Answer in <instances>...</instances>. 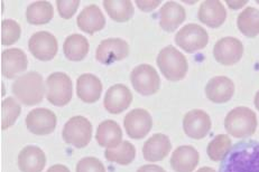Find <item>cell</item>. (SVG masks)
I'll use <instances>...</instances> for the list:
<instances>
[{
    "label": "cell",
    "mask_w": 259,
    "mask_h": 172,
    "mask_svg": "<svg viewBox=\"0 0 259 172\" xmlns=\"http://www.w3.org/2000/svg\"><path fill=\"white\" fill-rule=\"evenodd\" d=\"M238 28L241 33L249 38H255L259 35V10L248 7L238 16Z\"/></svg>",
    "instance_id": "4316f807"
},
{
    "label": "cell",
    "mask_w": 259,
    "mask_h": 172,
    "mask_svg": "<svg viewBox=\"0 0 259 172\" xmlns=\"http://www.w3.org/2000/svg\"><path fill=\"white\" fill-rule=\"evenodd\" d=\"M159 26L165 31L172 33L179 28L180 25L184 23L186 13L183 6L175 2H168L160 8L159 12Z\"/></svg>",
    "instance_id": "7402d4cb"
},
{
    "label": "cell",
    "mask_w": 259,
    "mask_h": 172,
    "mask_svg": "<svg viewBox=\"0 0 259 172\" xmlns=\"http://www.w3.org/2000/svg\"><path fill=\"white\" fill-rule=\"evenodd\" d=\"M105 156L110 162L128 165L133 162L136 156V148L128 141H123L116 149H107L105 151Z\"/></svg>",
    "instance_id": "f1b7e54d"
},
{
    "label": "cell",
    "mask_w": 259,
    "mask_h": 172,
    "mask_svg": "<svg viewBox=\"0 0 259 172\" xmlns=\"http://www.w3.org/2000/svg\"><path fill=\"white\" fill-rule=\"evenodd\" d=\"M76 24L77 27L82 31L89 35H93L97 31L103 29L106 25V18L99 7L96 6V5H90L77 16Z\"/></svg>",
    "instance_id": "44dd1931"
},
{
    "label": "cell",
    "mask_w": 259,
    "mask_h": 172,
    "mask_svg": "<svg viewBox=\"0 0 259 172\" xmlns=\"http://www.w3.org/2000/svg\"><path fill=\"white\" fill-rule=\"evenodd\" d=\"M157 65L164 77L170 82L183 80L189 69L186 57L173 46L165 47L159 51Z\"/></svg>",
    "instance_id": "3957f363"
},
{
    "label": "cell",
    "mask_w": 259,
    "mask_h": 172,
    "mask_svg": "<svg viewBox=\"0 0 259 172\" xmlns=\"http://www.w3.org/2000/svg\"><path fill=\"white\" fill-rule=\"evenodd\" d=\"M46 97L55 106H64L71 102L73 87L70 76L65 73L55 72L46 80Z\"/></svg>",
    "instance_id": "277c9868"
},
{
    "label": "cell",
    "mask_w": 259,
    "mask_h": 172,
    "mask_svg": "<svg viewBox=\"0 0 259 172\" xmlns=\"http://www.w3.org/2000/svg\"><path fill=\"white\" fill-rule=\"evenodd\" d=\"M22 107L13 97H7L2 102V129L7 130L13 127L20 116Z\"/></svg>",
    "instance_id": "4dcf8cb0"
},
{
    "label": "cell",
    "mask_w": 259,
    "mask_h": 172,
    "mask_svg": "<svg viewBox=\"0 0 259 172\" xmlns=\"http://www.w3.org/2000/svg\"><path fill=\"white\" fill-rule=\"evenodd\" d=\"M226 3H227L228 6H229L230 8H232V9H239V8L245 6V5L248 2H246V0H243V2H230V0H227Z\"/></svg>",
    "instance_id": "74e56055"
},
{
    "label": "cell",
    "mask_w": 259,
    "mask_h": 172,
    "mask_svg": "<svg viewBox=\"0 0 259 172\" xmlns=\"http://www.w3.org/2000/svg\"><path fill=\"white\" fill-rule=\"evenodd\" d=\"M20 26L13 19H4L2 22V44L4 46L14 45L20 37Z\"/></svg>",
    "instance_id": "1f68e13d"
},
{
    "label": "cell",
    "mask_w": 259,
    "mask_h": 172,
    "mask_svg": "<svg viewBox=\"0 0 259 172\" xmlns=\"http://www.w3.org/2000/svg\"><path fill=\"white\" fill-rule=\"evenodd\" d=\"M45 86L43 77L37 72H29L18 77L13 84V93L25 105L32 106L42 102Z\"/></svg>",
    "instance_id": "6da1fadb"
},
{
    "label": "cell",
    "mask_w": 259,
    "mask_h": 172,
    "mask_svg": "<svg viewBox=\"0 0 259 172\" xmlns=\"http://www.w3.org/2000/svg\"><path fill=\"white\" fill-rule=\"evenodd\" d=\"M54 16V9L49 2H36L26 9V19L32 25H44L50 23Z\"/></svg>",
    "instance_id": "484cf974"
},
{
    "label": "cell",
    "mask_w": 259,
    "mask_h": 172,
    "mask_svg": "<svg viewBox=\"0 0 259 172\" xmlns=\"http://www.w3.org/2000/svg\"><path fill=\"white\" fill-rule=\"evenodd\" d=\"M200 154L191 145H181L170 156V166L175 172H193L199 164Z\"/></svg>",
    "instance_id": "d6986e66"
},
{
    "label": "cell",
    "mask_w": 259,
    "mask_h": 172,
    "mask_svg": "<svg viewBox=\"0 0 259 172\" xmlns=\"http://www.w3.org/2000/svg\"><path fill=\"white\" fill-rule=\"evenodd\" d=\"M103 7L107 10L108 15L110 16L117 23H126L134 16L133 3L129 0H105Z\"/></svg>",
    "instance_id": "83f0119b"
},
{
    "label": "cell",
    "mask_w": 259,
    "mask_h": 172,
    "mask_svg": "<svg viewBox=\"0 0 259 172\" xmlns=\"http://www.w3.org/2000/svg\"><path fill=\"white\" fill-rule=\"evenodd\" d=\"M56 6L62 18L70 19L73 17L77 7L80 6V0H58Z\"/></svg>",
    "instance_id": "836d02e7"
},
{
    "label": "cell",
    "mask_w": 259,
    "mask_h": 172,
    "mask_svg": "<svg viewBox=\"0 0 259 172\" xmlns=\"http://www.w3.org/2000/svg\"><path fill=\"white\" fill-rule=\"evenodd\" d=\"M235 93V84L229 77L215 76L205 86V95L211 102L217 104L227 103Z\"/></svg>",
    "instance_id": "9a60e30c"
},
{
    "label": "cell",
    "mask_w": 259,
    "mask_h": 172,
    "mask_svg": "<svg viewBox=\"0 0 259 172\" xmlns=\"http://www.w3.org/2000/svg\"><path fill=\"white\" fill-rule=\"evenodd\" d=\"M25 122L29 132L35 135H48L55 130L58 119L51 109L38 107L27 114Z\"/></svg>",
    "instance_id": "ba28073f"
},
{
    "label": "cell",
    "mask_w": 259,
    "mask_h": 172,
    "mask_svg": "<svg viewBox=\"0 0 259 172\" xmlns=\"http://www.w3.org/2000/svg\"><path fill=\"white\" fill-rule=\"evenodd\" d=\"M58 40H56L55 36L49 31H37L29 38L28 41L30 53L36 59L43 62L53 60L58 53Z\"/></svg>",
    "instance_id": "30bf717a"
},
{
    "label": "cell",
    "mask_w": 259,
    "mask_h": 172,
    "mask_svg": "<svg viewBox=\"0 0 259 172\" xmlns=\"http://www.w3.org/2000/svg\"><path fill=\"white\" fill-rule=\"evenodd\" d=\"M131 81L134 90L145 96L157 93L160 87V78L157 71L148 64L135 67L131 74Z\"/></svg>",
    "instance_id": "52a82bcc"
},
{
    "label": "cell",
    "mask_w": 259,
    "mask_h": 172,
    "mask_svg": "<svg viewBox=\"0 0 259 172\" xmlns=\"http://www.w3.org/2000/svg\"><path fill=\"white\" fill-rule=\"evenodd\" d=\"M129 54V45L121 38H108L102 40L96 50V59L103 65L125 60Z\"/></svg>",
    "instance_id": "9c48e42d"
},
{
    "label": "cell",
    "mask_w": 259,
    "mask_h": 172,
    "mask_svg": "<svg viewBox=\"0 0 259 172\" xmlns=\"http://www.w3.org/2000/svg\"><path fill=\"white\" fill-rule=\"evenodd\" d=\"M89 41L84 36L73 34L67 37L63 44L65 57L72 62H80L89 53Z\"/></svg>",
    "instance_id": "d4e9b609"
},
{
    "label": "cell",
    "mask_w": 259,
    "mask_h": 172,
    "mask_svg": "<svg viewBox=\"0 0 259 172\" xmlns=\"http://www.w3.org/2000/svg\"><path fill=\"white\" fill-rule=\"evenodd\" d=\"M183 129L189 138L201 140L205 138L211 130V119L209 114L202 109H192L185 114Z\"/></svg>",
    "instance_id": "4fadbf2b"
},
{
    "label": "cell",
    "mask_w": 259,
    "mask_h": 172,
    "mask_svg": "<svg viewBox=\"0 0 259 172\" xmlns=\"http://www.w3.org/2000/svg\"><path fill=\"white\" fill-rule=\"evenodd\" d=\"M170 149H172V144L167 135L156 133L145 142L143 155L148 162H157L166 158Z\"/></svg>",
    "instance_id": "ac0fdd59"
},
{
    "label": "cell",
    "mask_w": 259,
    "mask_h": 172,
    "mask_svg": "<svg viewBox=\"0 0 259 172\" xmlns=\"http://www.w3.org/2000/svg\"><path fill=\"white\" fill-rule=\"evenodd\" d=\"M257 116L249 107L238 106L227 114L225 128L231 137L248 138L256 132Z\"/></svg>",
    "instance_id": "7a4b0ae2"
},
{
    "label": "cell",
    "mask_w": 259,
    "mask_h": 172,
    "mask_svg": "<svg viewBox=\"0 0 259 172\" xmlns=\"http://www.w3.org/2000/svg\"><path fill=\"white\" fill-rule=\"evenodd\" d=\"M62 137L67 144L76 149L85 148L92 137V124L84 117H73L67 121L63 128Z\"/></svg>",
    "instance_id": "5b68a950"
},
{
    "label": "cell",
    "mask_w": 259,
    "mask_h": 172,
    "mask_svg": "<svg viewBox=\"0 0 259 172\" xmlns=\"http://www.w3.org/2000/svg\"><path fill=\"white\" fill-rule=\"evenodd\" d=\"M17 163L22 172H42L46 164V155L40 148L27 145L19 152Z\"/></svg>",
    "instance_id": "ffe728a7"
},
{
    "label": "cell",
    "mask_w": 259,
    "mask_h": 172,
    "mask_svg": "<svg viewBox=\"0 0 259 172\" xmlns=\"http://www.w3.org/2000/svg\"><path fill=\"white\" fill-rule=\"evenodd\" d=\"M243 54L242 43L235 37H225L217 41L213 47V56L218 63L231 66L241 60Z\"/></svg>",
    "instance_id": "7c38bea8"
},
{
    "label": "cell",
    "mask_w": 259,
    "mask_h": 172,
    "mask_svg": "<svg viewBox=\"0 0 259 172\" xmlns=\"http://www.w3.org/2000/svg\"><path fill=\"white\" fill-rule=\"evenodd\" d=\"M97 142L100 147L116 149L122 140V131L119 124L112 120H106L99 124L96 135Z\"/></svg>",
    "instance_id": "cb8c5ba5"
},
{
    "label": "cell",
    "mask_w": 259,
    "mask_h": 172,
    "mask_svg": "<svg viewBox=\"0 0 259 172\" xmlns=\"http://www.w3.org/2000/svg\"><path fill=\"white\" fill-rule=\"evenodd\" d=\"M126 133L132 139L141 140L151 132L153 120L151 114L144 108H135L129 112L123 120Z\"/></svg>",
    "instance_id": "8fae6325"
},
{
    "label": "cell",
    "mask_w": 259,
    "mask_h": 172,
    "mask_svg": "<svg viewBox=\"0 0 259 172\" xmlns=\"http://www.w3.org/2000/svg\"><path fill=\"white\" fill-rule=\"evenodd\" d=\"M76 172H106V169L100 160L93 156H88L77 162Z\"/></svg>",
    "instance_id": "d6a6232c"
},
{
    "label": "cell",
    "mask_w": 259,
    "mask_h": 172,
    "mask_svg": "<svg viewBox=\"0 0 259 172\" xmlns=\"http://www.w3.org/2000/svg\"><path fill=\"white\" fill-rule=\"evenodd\" d=\"M255 106L259 111V91L256 93V95H255Z\"/></svg>",
    "instance_id": "ab89813d"
},
{
    "label": "cell",
    "mask_w": 259,
    "mask_h": 172,
    "mask_svg": "<svg viewBox=\"0 0 259 172\" xmlns=\"http://www.w3.org/2000/svg\"><path fill=\"white\" fill-rule=\"evenodd\" d=\"M175 43L186 53H195L208 45L209 35L200 25L189 24L175 35Z\"/></svg>",
    "instance_id": "8992f818"
},
{
    "label": "cell",
    "mask_w": 259,
    "mask_h": 172,
    "mask_svg": "<svg viewBox=\"0 0 259 172\" xmlns=\"http://www.w3.org/2000/svg\"><path fill=\"white\" fill-rule=\"evenodd\" d=\"M137 172H166L162 166L156 165V164H146L141 166L137 170Z\"/></svg>",
    "instance_id": "d590c367"
},
{
    "label": "cell",
    "mask_w": 259,
    "mask_h": 172,
    "mask_svg": "<svg viewBox=\"0 0 259 172\" xmlns=\"http://www.w3.org/2000/svg\"><path fill=\"white\" fill-rule=\"evenodd\" d=\"M136 5L139 9H142L143 12L148 13L152 12L155 8H157L160 5V0H147V2H142V0H136Z\"/></svg>",
    "instance_id": "e575fe53"
},
{
    "label": "cell",
    "mask_w": 259,
    "mask_h": 172,
    "mask_svg": "<svg viewBox=\"0 0 259 172\" xmlns=\"http://www.w3.org/2000/svg\"><path fill=\"white\" fill-rule=\"evenodd\" d=\"M133 101V94L131 90L122 84L111 86L106 93L103 105L111 114H120L131 106Z\"/></svg>",
    "instance_id": "5bb4252c"
},
{
    "label": "cell",
    "mask_w": 259,
    "mask_h": 172,
    "mask_svg": "<svg viewBox=\"0 0 259 172\" xmlns=\"http://www.w3.org/2000/svg\"><path fill=\"white\" fill-rule=\"evenodd\" d=\"M232 149L231 139L226 134H218L214 139L211 141L206 149V153L212 161H222L229 154Z\"/></svg>",
    "instance_id": "f546056e"
},
{
    "label": "cell",
    "mask_w": 259,
    "mask_h": 172,
    "mask_svg": "<svg viewBox=\"0 0 259 172\" xmlns=\"http://www.w3.org/2000/svg\"><path fill=\"white\" fill-rule=\"evenodd\" d=\"M46 172H71V171L69 170L67 166H65L63 164H54V165H52Z\"/></svg>",
    "instance_id": "8d00e7d4"
},
{
    "label": "cell",
    "mask_w": 259,
    "mask_h": 172,
    "mask_svg": "<svg viewBox=\"0 0 259 172\" xmlns=\"http://www.w3.org/2000/svg\"><path fill=\"white\" fill-rule=\"evenodd\" d=\"M196 172H215V170L210 168V166H203V168L199 169Z\"/></svg>",
    "instance_id": "f35d334b"
},
{
    "label": "cell",
    "mask_w": 259,
    "mask_h": 172,
    "mask_svg": "<svg viewBox=\"0 0 259 172\" xmlns=\"http://www.w3.org/2000/svg\"><path fill=\"white\" fill-rule=\"evenodd\" d=\"M102 92L101 81L93 74H82L76 81L77 97L84 103H95Z\"/></svg>",
    "instance_id": "603a6c76"
},
{
    "label": "cell",
    "mask_w": 259,
    "mask_h": 172,
    "mask_svg": "<svg viewBox=\"0 0 259 172\" xmlns=\"http://www.w3.org/2000/svg\"><path fill=\"white\" fill-rule=\"evenodd\" d=\"M27 56L22 49L9 48L2 53V73L5 77L14 78L27 69Z\"/></svg>",
    "instance_id": "2e32d148"
},
{
    "label": "cell",
    "mask_w": 259,
    "mask_h": 172,
    "mask_svg": "<svg viewBox=\"0 0 259 172\" xmlns=\"http://www.w3.org/2000/svg\"><path fill=\"white\" fill-rule=\"evenodd\" d=\"M198 17L200 22L208 27L218 28L226 22L227 12L224 4L219 0H206L201 4Z\"/></svg>",
    "instance_id": "e0dca14e"
}]
</instances>
